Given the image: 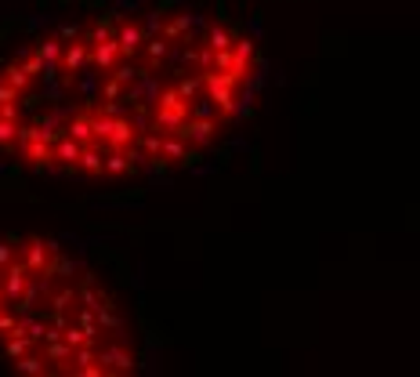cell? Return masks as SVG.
I'll return each instance as SVG.
<instances>
[{"label":"cell","mask_w":420,"mask_h":377,"mask_svg":"<svg viewBox=\"0 0 420 377\" xmlns=\"http://www.w3.org/2000/svg\"><path fill=\"white\" fill-rule=\"evenodd\" d=\"M257 69L236 22L185 4L55 22L0 62V160L84 185L174 175L236 131Z\"/></svg>","instance_id":"obj_1"},{"label":"cell","mask_w":420,"mask_h":377,"mask_svg":"<svg viewBox=\"0 0 420 377\" xmlns=\"http://www.w3.org/2000/svg\"><path fill=\"white\" fill-rule=\"evenodd\" d=\"M0 356L33 377H120L141 367V334L87 254L11 232L0 240Z\"/></svg>","instance_id":"obj_2"}]
</instances>
